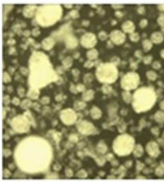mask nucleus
<instances>
[{
  "label": "nucleus",
  "instance_id": "f257e3e1",
  "mask_svg": "<svg viewBox=\"0 0 164 182\" xmlns=\"http://www.w3.org/2000/svg\"><path fill=\"white\" fill-rule=\"evenodd\" d=\"M30 68L34 85L46 84L52 80L54 73L47 56L41 52H35L30 59Z\"/></svg>",
  "mask_w": 164,
  "mask_h": 182
},
{
  "label": "nucleus",
  "instance_id": "f03ea898",
  "mask_svg": "<svg viewBox=\"0 0 164 182\" xmlns=\"http://www.w3.org/2000/svg\"><path fill=\"white\" fill-rule=\"evenodd\" d=\"M156 98V93L151 88H141L133 95V108L138 113L147 111L154 106Z\"/></svg>",
  "mask_w": 164,
  "mask_h": 182
},
{
  "label": "nucleus",
  "instance_id": "7ed1b4c3",
  "mask_svg": "<svg viewBox=\"0 0 164 182\" xmlns=\"http://www.w3.org/2000/svg\"><path fill=\"white\" fill-rule=\"evenodd\" d=\"M62 14L60 5H43L38 8L36 19L41 26H51L59 20Z\"/></svg>",
  "mask_w": 164,
  "mask_h": 182
},
{
  "label": "nucleus",
  "instance_id": "20e7f679",
  "mask_svg": "<svg viewBox=\"0 0 164 182\" xmlns=\"http://www.w3.org/2000/svg\"><path fill=\"white\" fill-rule=\"evenodd\" d=\"M97 76L101 82L111 83L118 78V70L113 63L102 64L98 67Z\"/></svg>",
  "mask_w": 164,
  "mask_h": 182
},
{
  "label": "nucleus",
  "instance_id": "39448f33",
  "mask_svg": "<svg viewBox=\"0 0 164 182\" xmlns=\"http://www.w3.org/2000/svg\"><path fill=\"white\" fill-rule=\"evenodd\" d=\"M135 141L133 138L128 135H123L116 140L114 144L115 152L120 156H126L133 150Z\"/></svg>",
  "mask_w": 164,
  "mask_h": 182
},
{
  "label": "nucleus",
  "instance_id": "423d86ee",
  "mask_svg": "<svg viewBox=\"0 0 164 182\" xmlns=\"http://www.w3.org/2000/svg\"><path fill=\"white\" fill-rule=\"evenodd\" d=\"M140 83V77L135 72H130L126 74L122 78L121 85L126 91L136 89Z\"/></svg>",
  "mask_w": 164,
  "mask_h": 182
},
{
  "label": "nucleus",
  "instance_id": "0eeeda50",
  "mask_svg": "<svg viewBox=\"0 0 164 182\" xmlns=\"http://www.w3.org/2000/svg\"><path fill=\"white\" fill-rule=\"evenodd\" d=\"M97 42L95 35L91 33L85 34L81 39L82 45L86 48H92L96 45Z\"/></svg>",
  "mask_w": 164,
  "mask_h": 182
},
{
  "label": "nucleus",
  "instance_id": "6e6552de",
  "mask_svg": "<svg viewBox=\"0 0 164 182\" xmlns=\"http://www.w3.org/2000/svg\"><path fill=\"white\" fill-rule=\"evenodd\" d=\"M110 37L113 43L116 45H121L126 40L125 34L120 30L113 31Z\"/></svg>",
  "mask_w": 164,
  "mask_h": 182
},
{
  "label": "nucleus",
  "instance_id": "1a4fd4ad",
  "mask_svg": "<svg viewBox=\"0 0 164 182\" xmlns=\"http://www.w3.org/2000/svg\"><path fill=\"white\" fill-rule=\"evenodd\" d=\"M37 7L35 5H27L24 7L23 9V15L27 18L33 17L35 12H37Z\"/></svg>",
  "mask_w": 164,
  "mask_h": 182
},
{
  "label": "nucleus",
  "instance_id": "9d476101",
  "mask_svg": "<svg viewBox=\"0 0 164 182\" xmlns=\"http://www.w3.org/2000/svg\"><path fill=\"white\" fill-rule=\"evenodd\" d=\"M147 152L150 155L153 157H156L159 153V149L158 145L154 142H152L148 145L147 147Z\"/></svg>",
  "mask_w": 164,
  "mask_h": 182
},
{
  "label": "nucleus",
  "instance_id": "9b49d317",
  "mask_svg": "<svg viewBox=\"0 0 164 182\" xmlns=\"http://www.w3.org/2000/svg\"><path fill=\"white\" fill-rule=\"evenodd\" d=\"M122 28L124 32L127 33H133L135 30V25L131 21H127L124 22Z\"/></svg>",
  "mask_w": 164,
  "mask_h": 182
},
{
  "label": "nucleus",
  "instance_id": "f8f14e48",
  "mask_svg": "<svg viewBox=\"0 0 164 182\" xmlns=\"http://www.w3.org/2000/svg\"><path fill=\"white\" fill-rule=\"evenodd\" d=\"M78 41L73 36H68L66 39V45L68 49H74L77 46Z\"/></svg>",
  "mask_w": 164,
  "mask_h": 182
},
{
  "label": "nucleus",
  "instance_id": "ddd939ff",
  "mask_svg": "<svg viewBox=\"0 0 164 182\" xmlns=\"http://www.w3.org/2000/svg\"><path fill=\"white\" fill-rule=\"evenodd\" d=\"M55 45V41L52 38L48 37L44 39L42 42L43 48L46 50H49Z\"/></svg>",
  "mask_w": 164,
  "mask_h": 182
},
{
  "label": "nucleus",
  "instance_id": "4468645a",
  "mask_svg": "<svg viewBox=\"0 0 164 182\" xmlns=\"http://www.w3.org/2000/svg\"><path fill=\"white\" fill-rule=\"evenodd\" d=\"M164 36L161 32H154L151 36V40L155 44H160L164 41Z\"/></svg>",
  "mask_w": 164,
  "mask_h": 182
},
{
  "label": "nucleus",
  "instance_id": "2eb2a0df",
  "mask_svg": "<svg viewBox=\"0 0 164 182\" xmlns=\"http://www.w3.org/2000/svg\"><path fill=\"white\" fill-rule=\"evenodd\" d=\"M143 47L144 51L148 52L153 47V42L151 40L146 39L143 42Z\"/></svg>",
  "mask_w": 164,
  "mask_h": 182
},
{
  "label": "nucleus",
  "instance_id": "dca6fc26",
  "mask_svg": "<svg viewBox=\"0 0 164 182\" xmlns=\"http://www.w3.org/2000/svg\"><path fill=\"white\" fill-rule=\"evenodd\" d=\"M98 52L96 49H92L87 53V56L89 59H96L98 57Z\"/></svg>",
  "mask_w": 164,
  "mask_h": 182
},
{
  "label": "nucleus",
  "instance_id": "f3484780",
  "mask_svg": "<svg viewBox=\"0 0 164 182\" xmlns=\"http://www.w3.org/2000/svg\"><path fill=\"white\" fill-rule=\"evenodd\" d=\"M155 119L159 122H163L164 121V114L162 112H158L155 115Z\"/></svg>",
  "mask_w": 164,
  "mask_h": 182
},
{
  "label": "nucleus",
  "instance_id": "a211bd4d",
  "mask_svg": "<svg viewBox=\"0 0 164 182\" xmlns=\"http://www.w3.org/2000/svg\"><path fill=\"white\" fill-rule=\"evenodd\" d=\"M129 38H130V39L131 41L134 42H137L139 40L140 37V35L138 33H133L130 35Z\"/></svg>",
  "mask_w": 164,
  "mask_h": 182
},
{
  "label": "nucleus",
  "instance_id": "6ab92c4d",
  "mask_svg": "<svg viewBox=\"0 0 164 182\" xmlns=\"http://www.w3.org/2000/svg\"><path fill=\"white\" fill-rule=\"evenodd\" d=\"M123 97L124 100L127 103L130 102L132 101V99H133V97L132 98L130 93H129L128 92H125L123 93Z\"/></svg>",
  "mask_w": 164,
  "mask_h": 182
},
{
  "label": "nucleus",
  "instance_id": "aec40b11",
  "mask_svg": "<svg viewBox=\"0 0 164 182\" xmlns=\"http://www.w3.org/2000/svg\"><path fill=\"white\" fill-rule=\"evenodd\" d=\"M147 77L150 80L154 81L157 78V74L154 72L152 71H150L148 72L147 73Z\"/></svg>",
  "mask_w": 164,
  "mask_h": 182
},
{
  "label": "nucleus",
  "instance_id": "412c9836",
  "mask_svg": "<svg viewBox=\"0 0 164 182\" xmlns=\"http://www.w3.org/2000/svg\"><path fill=\"white\" fill-rule=\"evenodd\" d=\"M72 62H73V60L72 58L70 57H68L63 61V64L65 66L69 67L72 65Z\"/></svg>",
  "mask_w": 164,
  "mask_h": 182
},
{
  "label": "nucleus",
  "instance_id": "4be33fe9",
  "mask_svg": "<svg viewBox=\"0 0 164 182\" xmlns=\"http://www.w3.org/2000/svg\"><path fill=\"white\" fill-rule=\"evenodd\" d=\"M98 36H99V39L102 40V41L105 40L107 39V37H108V35H107V33H106L105 32L103 31L99 33Z\"/></svg>",
  "mask_w": 164,
  "mask_h": 182
},
{
  "label": "nucleus",
  "instance_id": "5701e85b",
  "mask_svg": "<svg viewBox=\"0 0 164 182\" xmlns=\"http://www.w3.org/2000/svg\"><path fill=\"white\" fill-rule=\"evenodd\" d=\"M158 23L160 26L162 27L163 29H164V15H161L158 19Z\"/></svg>",
  "mask_w": 164,
  "mask_h": 182
},
{
  "label": "nucleus",
  "instance_id": "b1692460",
  "mask_svg": "<svg viewBox=\"0 0 164 182\" xmlns=\"http://www.w3.org/2000/svg\"><path fill=\"white\" fill-rule=\"evenodd\" d=\"M152 59H153V57L151 56H146L144 57L143 61L145 64H149L152 61Z\"/></svg>",
  "mask_w": 164,
  "mask_h": 182
},
{
  "label": "nucleus",
  "instance_id": "393cba45",
  "mask_svg": "<svg viewBox=\"0 0 164 182\" xmlns=\"http://www.w3.org/2000/svg\"><path fill=\"white\" fill-rule=\"evenodd\" d=\"M70 15L73 18H77L79 17V13L77 10H72V11L70 12Z\"/></svg>",
  "mask_w": 164,
  "mask_h": 182
},
{
  "label": "nucleus",
  "instance_id": "a878e982",
  "mask_svg": "<svg viewBox=\"0 0 164 182\" xmlns=\"http://www.w3.org/2000/svg\"><path fill=\"white\" fill-rule=\"evenodd\" d=\"M148 22V21L146 19H143L141 21L139 25L140 26V27L141 28H144L146 27V26H147Z\"/></svg>",
  "mask_w": 164,
  "mask_h": 182
},
{
  "label": "nucleus",
  "instance_id": "bb28decb",
  "mask_svg": "<svg viewBox=\"0 0 164 182\" xmlns=\"http://www.w3.org/2000/svg\"><path fill=\"white\" fill-rule=\"evenodd\" d=\"M40 34V31L39 30V28H35L32 31V34L35 37H37L38 36H39Z\"/></svg>",
  "mask_w": 164,
  "mask_h": 182
},
{
  "label": "nucleus",
  "instance_id": "cd10ccee",
  "mask_svg": "<svg viewBox=\"0 0 164 182\" xmlns=\"http://www.w3.org/2000/svg\"><path fill=\"white\" fill-rule=\"evenodd\" d=\"M153 67L154 69H159L161 67V65L158 62H155L153 64Z\"/></svg>",
  "mask_w": 164,
  "mask_h": 182
},
{
  "label": "nucleus",
  "instance_id": "c85d7f7f",
  "mask_svg": "<svg viewBox=\"0 0 164 182\" xmlns=\"http://www.w3.org/2000/svg\"><path fill=\"white\" fill-rule=\"evenodd\" d=\"M138 12L140 14H144V12H145V8H144V7L141 6V7H140L138 9Z\"/></svg>",
  "mask_w": 164,
  "mask_h": 182
},
{
  "label": "nucleus",
  "instance_id": "c756f323",
  "mask_svg": "<svg viewBox=\"0 0 164 182\" xmlns=\"http://www.w3.org/2000/svg\"><path fill=\"white\" fill-rule=\"evenodd\" d=\"M7 43L9 45H13L14 44H15V43H16V41L14 39H10L8 41Z\"/></svg>",
  "mask_w": 164,
  "mask_h": 182
},
{
  "label": "nucleus",
  "instance_id": "7c9ffc66",
  "mask_svg": "<svg viewBox=\"0 0 164 182\" xmlns=\"http://www.w3.org/2000/svg\"><path fill=\"white\" fill-rule=\"evenodd\" d=\"M93 65V63L92 62H91V61H87V62H86V63H85V66H86L87 67H91Z\"/></svg>",
  "mask_w": 164,
  "mask_h": 182
},
{
  "label": "nucleus",
  "instance_id": "2f4dec72",
  "mask_svg": "<svg viewBox=\"0 0 164 182\" xmlns=\"http://www.w3.org/2000/svg\"><path fill=\"white\" fill-rule=\"evenodd\" d=\"M115 15L118 18H121L123 16V14H122V12H121L120 11L116 12Z\"/></svg>",
  "mask_w": 164,
  "mask_h": 182
},
{
  "label": "nucleus",
  "instance_id": "473e14b6",
  "mask_svg": "<svg viewBox=\"0 0 164 182\" xmlns=\"http://www.w3.org/2000/svg\"><path fill=\"white\" fill-rule=\"evenodd\" d=\"M106 89L105 90H104V92L105 93H108L111 90V88L107 86H106Z\"/></svg>",
  "mask_w": 164,
  "mask_h": 182
},
{
  "label": "nucleus",
  "instance_id": "72a5a7b5",
  "mask_svg": "<svg viewBox=\"0 0 164 182\" xmlns=\"http://www.w3.org/2000/svg\"><path fill=\"white\" fill-rule=\"evenodd\" d=\"M112 7H113V8H114V9H120V8H123V6H122V5H112Z\"/></svg>",
  "mask_w": 164,
  "mask_h": 182
},
{
  "label": "nucleus",
  "instance_id": "f704fd0d",
  "mask_svg": "<svg viewBox=\"0 0 164 182\" xmlns=\"http://www.w3.org/2000/svg\"><path fill=\"white\" fill-rule=\"evenodd\" d=\"M30 32H29V31H28V30L25 31V32L24 33V35L25 36L28 37L30 35Z\"/></svg>",
  "mask_w": 164,
  "mask_h": 182
},
{
  "label": "nucleus",
  "instance_id": "c9c22d12",
  "mask_svg": "<svg viewBox=\"0 0 164 182\" xmlns=\"http://www.w3.org/2000/svg\"><path fill=\"white\" fill-rule=\"evenodd\" d=\"M136 56L137 57H140L141 56H142V53H141V52H140L139 51H137L136 52Z\"/></svg>",
  "mask_w": 164,
  "mask_h": 182
},
{
  "label": "nucleus",
  "instance_id": "e433bc0d",
  "mask_svg": "<svg viewBox=\"0 0 164 182\" xmlns=\"http://www.w3.org/2000/svg\"><path fill=\"white\" fill-rule=\"evenodd\" d=\"M15 48H11L10 49L9 54H12L13 53L15 52Z\"/></svg>",
  "mask_w": 164,
  "mask_h": 182
},
{
  "label": "nucleus",
  "instance_id": "4c0bfd02",
  "mask_svg": "<svg viewBox=\"0 0 164 182\" xmlns=\"http://www.w3.org/2000/svg\"><path fill=\"white\" fill-rule=\"evenodd\" d=\"M160 106L161 108L164 111V100L161 103Z\"/></svg>",
  "mask_w": 164,
  "mask_h": 182
},
{
  "label": "nucleus",
  "instance_id": "58836bf2",
  "mask_svg": "<svg viewBox=\"0 0 164 182\" xmlns=\"http://www.w3.org/2000/svg\"><path fill=\"white\" fill-rule=\"evenodd\" d=\"M83 25L84 26H88L89 25V22L88 21H85L83 22Z\"/></svg>",
  "mask_w": 164,
  "mask_h": 182
},
{
  "label": "nucleus",
  "instance_id": "ea45409f",
  "mask_svg": "<svg viewBox=\"0 0 164 182\" xmlns=\"http://www.w3.org/2000/svg\"><path fill=\"white\" fill-rule=\"evenodd\" d=\"M161 56L162 57V58H163L164 59V50H162L161 51L160 53Z\"/></svg>",
  "mask_w": 164,
  "mask_h": 182
},
{
  "label": "nucleus",
  "instance_id": "a19ab883",
  "mask_svg": "<svg viewBox=\"0 0 164 182\" xmlns=\"http://www.w3.org/2000/svg\"><path fill=\"white\" fill-rule=\"evenodd\" d=\"M64 6H65L67 8H72V5H64Z\"/></svg>",
  "mask_w": 164,
  "mask_h": 182
},
{
  "label": "nucleus",
  "instance_id": "79ce46f5",
  "mask_svg": "<svg viewBox=\"0 0 164 182\" xmlns=\"http://www.w3.org/2000/svg\"><path fill=\"white\" fill-rule=\"evenodd\" d=\"M159 7H159V8H160V10H163V11H164V6H159Z\"/></svg>",
  "mask_w": 164,
  "mask_h": 182
}]
</instances>
